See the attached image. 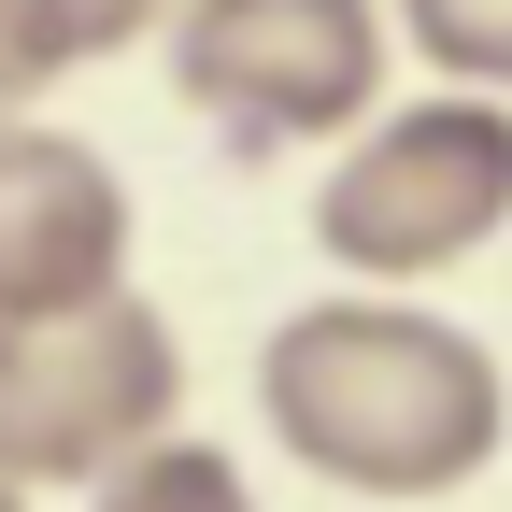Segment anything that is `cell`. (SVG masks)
I'll return each mask as SVG.
<instances>
[{"label":"cell","instance_id":"cell-1","mask_svg":"<svg viewBox=\"0 0 512 512\" xmlns=\"http://www.w3.org/2000/svg\"><path fill=\"white\" fill-rule=\"evenodd\" d=\"M256 413L313 484H356V498H456L498 427H512V384L470 328H441L413 299H313L271 328L256 356Z\"/></svg>","mask_w":512,"mask_h":512},{"label":"cell","instance_id":"cell-2","mask_svg":"<svg viewBox=\"0 0 512 512\" xmlns=\"http://www.w3.org/2000/svg\"><path fill=\"white\" fill-rule=\"evenodd\" d=\"M185 413V342L157 299H72V313H0V470L15 484H100L114 456Z\"/></svg>","mask_w":512,"mask_h":512},{"label":"cell","instance_id":"cell-3","mask_svg":"<svg viewBox=\"0 0 512 512\" xmlns=\"http://www.w3.org/2000/svg\"><path fill=\"white\" fill-rule=\"evenodd\" d=\"M498 228H512V114L484 86H441L413 114L356 128V157L313 200V242L342 271H370V285H427L456 256H484Z\"/></svg>","mask_w":512,"mask_h":512},{"label":"cell","instance_id":"cell-4","mask_svg":"<svg viewBox=\"0 0 512 512\" xmlns=\"http://www.w3.org/2000/svg\"><path fill=\"white\" fill-rule=\"evenodd\" d=\"M171 86L228 143H328L384 100L370 0H171Z\"/></svg>","mask_w":512,"mask_h":512},{"label":"cell","instance_id":"cell-5","mask_svg":"<svg viewBox=\"0 0 512 512\" xmlns=\"http://www.w3.org/2000/svg\"><path fill=\"white\" fill-rule=\"evenodd\" d=\"M128 285V185L100 143L0 114V313H72Z\"/></svg>","mask_w":512,"mask_h":512},{"label":"cell","instance_id":"cell-6","mask_svg":"<svg viewBox=\"0 0 512 512\" xmlns=\"http://www.w3.org/2000/svg\"><path fill=\"white\" fill-rule=\"evenodd\" d=\"M86 512H256V498H242V456H214V441H171V427H157L143 456L100 470Z\"/></svg>","mask_w":512,"mask_h":512},{"label":"cell","instance_id":"cell-7","mask_svg":"<svg viewBox=\"0 0 512 512\" xmlns=\"http://www.w3.org/2000/svg\"><path fill=\"white\" fill-rule=\"evenodd\" d=\"M399 29H413V57L427 72H456V86H512V0H399Z\"/></svg>","mask_w":512,"mask_h":512},{"label":"cell","instance_id":"cell-8","mask_svg":"<svg viewBox=\"0 0 512 512\" xmlns=\"http://www.w3.org/2000/svg\"><path fill=\"white\" fill-rule=\"evenodd\" d=\"M57 72H72V43H57V15L43 0H0V114H29Z\"/></svg>","mask_w":512,"mask_h":512},{"label":"cell","instance_id":"cell-9","mask_svg":"<svg viewBox=\"0 0 512 512\" xmlns=\"http://www.w3.org/2000/svg\"><path fill=\"white\" fill-rule=\"evenodd\" d=\"M43 15H57V43H72V72H86V57H114L128 29H157L171 0H43Z\"/></svg>","mask_w":512,"mask_h":512},{"label":"cell","instance_id":"cell-10","mask_svg":"<svg viewBox=\"0 0 512 512\" xmlns=\"http://www.w3.org/2000/svg\"><path fill=\"white\" fill-rule=\"evenodd\" d=\"M0 512H29V484H15V470H0Z\"/></svg>","mask_w":512,"mask_h":512}]
</instances>
